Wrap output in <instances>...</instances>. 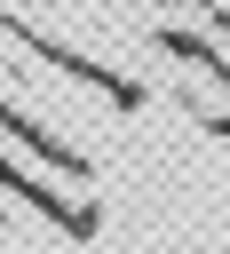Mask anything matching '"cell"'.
Listing matches in <instances>:
<instances>
[{
  "label": "cell",
  "instance_id": "obj_1",
  "mask_svg": "<svg viewBox=\"0 0 230 254\" xmlns=\"http://www.w3.org/2000/svg\"><path fill=\"white\" fill-rule=\"evenodd\" d=\"M0 32H16L24 48H40V56L56 64V71H71V79H87V87H95L103 103H119V111H135V103H143V87H135V79H119V71H111V64H95V56H71L63 40H48V32H32L24 16H0Z\"/></svg>",
  "mask_w": 230,
  "mask_h": 254
},
{
  "label": "cell",
  "instance_id": "obj_2",
  "mask_svg": "<svg viewBox=\"0 0 230 254\" xmlns=\"http://www.w3.org/2000/svg\"><path fill=\"white\" fill-rule=\"evenodd\" d=\"M0 183H8V190H16V198H24V206H40V214H48V222H56V230H79V238H87V230H95V206H63V198H56V190H48V183H40V175H24V167H16V159H8V143H0Z\"/></svg>",
  "mask_w": 230,
  "mask_h": 254
},
{
  "label": "cell",
  "instance_id": "obj_3",
  "mask_svg": "<svg viewBox=\"0 0 230 254\" xmlns=\"http://www.w3.org/2000/svg\"><path fill=\"white\" fill-rule=\"evenodd\" d=\"M151 40H159L167 56H182V64H198V71H206L214 87H230V56H222V48L206 40V32H190V24H159Z\"/></svg>",
  "mask_w": 230,
  "mask_h": 254
},
{
  "label": "cell",
  "instance_id": "obj_4",
  "mask_svg": "<svg viewBox=\"0 0 230 254\" xmlns=\"http://www.w3.org/2000/svg\"><path fill=\"white\" fill-rule=\"evenodd\" d=\"M206 127H214V135H230V111H206Z\"/></svg>",
  "mask_w": 230,
  "mask_h": 254
}]
</instances>
